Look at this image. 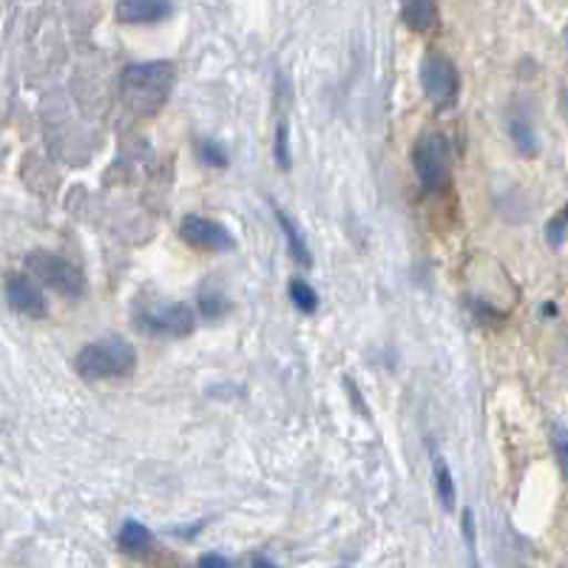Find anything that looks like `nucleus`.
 I'll use <instances>...</instances> for the list:
<instances>
[{
  "instance_id": "22",
  "label": "nucleus",
  "mask_w": 568,
  "mask_h": 568,
  "mask_svg": "<svg viewBox=\"0 0 568 568\" xmlns=\"http://www.w3.org/2000/svg\"><path fill=\"white\" fill-rule=\"evenodd\" d=\"M253 568H276V562H273V560H267V557H262V555H258L256 560H253Z\"/></svg>"
},
{
  "instance_id": "20",
  "label": "nucleus",
  "mask_w": 568,
  "mask_h": 568,
  "mask_svg": "<svg viewBox=\"0 0 568 568\" xmlns=\"http://www.w3.org/2000/svg\"><path fill=\"white\" fill-rule=\"evenodd\" d=\"M566 227H568V207L560 213V216H555V220H551L549 231H546V236H549L551 245L557 247L562 240H566Z\"/></svg>"
},
{
  "instance_id": "1",
  "label": "nucleus",
  "mask_w": 568,
  "mask_h": 568,
  "mask_svg": "<svg viewBox=\"0 0 568 568\" xmlns=\"http://www.w3.org/2000/svg\"><path fill=\"white\" fill-rule=\"evenodd\" d=\"M176 69L169 60H151V63H134L123 71V100L136 116H154L165 105L171 89H174Z\"/></svg>"
},
{
  "instance_id": "15",
  "label": "nucleus",
  "mask_w": 568,
  "mask_h": 568,
  "mask_svg": "<svg viewBox=\"0 0 568 568\" xmlns=\"http://www.w3.org/2000/svg\"><path fill=\"white\" fill-rule=\"evenodd\" d=\"M509 136H511V142H515V149L520 151V154H535V151H537L535 129H531L526 120H517V116H511V120H509Z\"/></svg>"
},
{
  "instance_id": "10",
  "label": "nucleus",
  "mask_w": 568,
  "mask_h": 568,
  "mask_svg": "<svg viewBox=\"0 0 568 568\" xmlns=\"http://www.w3.org/2000/svg\"><path fill=\"white\" fill-rule=\"evenodd\" d=\"M400 18L413 32H433L438 23V3L435 0H400Z\"/></svg>"
},
{
  "instance_id": "4",
  "label": "nucleus",
  "mask_w": 568,
  "mask_h": 568,
  "mask_svg": "<svg viewBox=\"0 0 568 568\" xmlns=\"http://www.w3.org/2000/svg\"><path fill=\"white\" fill-rule=\"evenodd\" d=\"M134 324L149 333V336H171L185 338L196 329L194 311L182 302H149L140 304V311L134 313Z\"/></svg>"
},
{
  "instance_id": "21",
  "label": "nucleus",
  "mask_w": 568,
  "mask_h": 568,
  "mask_svg": "<svg viewBox=\"0 0 568 568\" xmlns=\"http://www.w3.org/2000/svg\"><path fill=\"white\" fill-rule=\"evenodd\" d=\"M196 568H233L231 560L222 555H216V551H207V555L200 557V566Z\"/></svg>"
},
{
  "instance_id": "16",
  "label": "nucleus",
  "mask_w": 568,
  "mask_h": 568,
  "mask_svg": "<svg viewBox=\"0 0 568 568\" xmlns=\"http://www.w3.org/2000/svg\"><path fill=\"white\" fill-rule=\"evenodd\" d=\"M200 307L205 313V318H220L227 313V302L220 291H213V287H205L200 293Z\"/></svg>"
},
{
  "instance_id": "8",
  "label": "nucleus",
  "mask_w": 568,
  "mask_h": 568,
  "mask_svg": "<svg viewBox=\"0 0 568 568\" xmlns=\"http://www.w3.org/2000/svg\"><path fill=\"white\" fill-rule=\"evenodd\" d=\"M7 302L14 313L27 318H45V313H49L40 284L23 273H9L7 276Z\"/></svg>"
},
{
  "instance_id": "23",
  "label": "nucleus",
  "mask_w": 568,
  "mask_h": 568,
  "mask_svg": "<svg viewBox=\"0 0 568 568\" xmlns=\"http://www.w3.org/2000/svg\"><path fill=\"white\" fill-rule=\"evenodd\" d=\"M562 114H566V116H568V89H566V91H562Z\"/></svg>"
},
{
  "instance_id": "18",
  "label": "nucleus",
  "mask_w": 568,
  "mask_h": 568,
  "mask_svg": "<svg viewBox=\"0 0 568 568\" xmlns=\"http://www.w3.org/2000/svg\"><path fill=\"white\" fill-rule=\"evenodd\" d=\"M551 444H555V455H557V464H560V469H562V478L568 480V429L555 426V433H551Z\"/></svg>"
},
{
  "instance_id": "5",
  "label": "nucleus",
  "mask_w": 568,
  "mask_h": 568,
  "mask_svg": "<svg viewBox=\"0 0 568 568\" xmlns=\"http://www.w3.org/2000/svg\"><path fill=\"white\" fill-rule=\"evenodd\" d=\"M27 267L40 284L52 287L54 293L65 298H83L85 296V276L78 265H71L69 258L58 256L49 251H32L27 256Z\"/></svg>"
},
{
  "instance_id": "6",
  "label": "nucleus",
  "mask_w": 568,
  "mask_h": 568,
  "mask_svg": "<svg viewBox=\"0 0 568 568\" xmlns=\"http://www.w3.org/2000/svg\"><path fill=\"white\" fill-rule=\"evenodd\" d=\"M420 85H424V94L435 109L446 111L458 105L460 74L446 54L426 52L424 63H420Z\"/></svg>"
},
{
  "instance_id": "9",
  "label": "nucleus",
  "mask_w": 568,
  "mask_h": 568,
  "mask_svg": "<svg viewBox=\"0 0 568 568\" xmlns=\"http://www.w3.org/2000/svg\"><path fill=\"white\" fill-rule=\"evenodd\" d=\"M174 12V0H120L116 3V20L131 27L160 23Z\"/></svg>"
},
{
  "instance_id": "11",
  "label": "nucleus",
  "mask_w": 568,
  "mask_h": 568,
  "mask_svg": "<svg viewBox=\"0 0 568 568\" xmlns=\"http://www.w3.org/2000/svg\"><path fill=\"white\" fill-rule=\"evenodd\" d=\"M276 220H278V225H282L284 240H287V251H291V256L296 258V265L311 267L313 253H311V245H307V240H304L302 227H298L296 222H293L284 211H276Z\"/></svg>"
},
{
  "instance_id": "7",
  "label": "nucleus",
  "mask_w": 568,
  "mask_h": 568,
  "mask_svg": "<svg viewBox=\"0 0 568 568\" xmlns=\"http://www.w3.org/2000/svg\"><path fill=\"white\" fill-rule=\"evenodd\" d=\"M180 236L191 247L207 253H225L236 247V240H233V233L225 225H220L216 220H207V216H200V213H187L180 225Z\"/></svg>"
},
{
  "instance_id": "17",
  "label": "nucleus",
  "mask_w": 568,
  "mask_h": 568,
  "mask_svg": "<svg viewBox=\"0 0 568 568\" xmlns=\"http://www.w3.org/2000/svg\"><path fill=\"white\" fill-rule=\"evenodd\" d=\"M200 160L205 162L207 169H225L227 165L225 149H222L220 142H213V140L200 142Z\"/></svg>"
},
{
  "instance_id": "2",
  "label": "nucleus",
  "mask_w": 568,
  "mask_h": 568,
  "mask_svg": "<svg viewBox=\"0 0 568 568\" xmlns=\"http://www.w3.org/2000/svg\"><path fill=\"white\" fill-rule=\"evenodd\" d=\"M136 353L123 336H109L89 344L74 358V369L85 382H105V378H123L134 373Z\"/></svg>"
},
{
  "instance_id": "14",
  "label": "nucleus",
  "mask_w": 568,
  "mask_h": 568,
  "mask_svg": "<svg viewBox=\"0 0 568 568\" xmlns=\"http://www.w3.org/2000/svg\"><path fill=\"white\" fill-rule=\"evenodd\" d=\"M287 293H291V302H293V307H296V311L307 313V316L318 311V293L313 291L311 284L304 282V278H293L291 291H287Z\"/></svg>"
},
{
  "instance_id": "13",
  "label": "nucleus",
  "mask_w": 568,
  "mask_h": 568,
  "mask_svg": "<svg viewBox=\"0 0 568 568\" xmlns=\"http://www.w3.org/2000/svg\"><path fill=\"white\" fill-rule=\"evenodd\" d=\"M433 484L438 491V500L446 511L455 509V500H458V489H455V478L449 464L444 460V455H435L433 458Z\"/></svg>"
},
{
  "instance_id": "12",
  "label": "nucleus",
  "mask_w": 568,
  "mask_h": 568,
  "mask_svg": "<svg viewBox=\"0 0 568 568\" xmlns=\"http://www.w3.org/2000/svg\"><path fill=\"white\" fill-rule=\"evenodd\" d=\"M120 549L129 551V555H145V551L154 546V535H151L149 526L136 524V520H125L120 526V535H116Z\"/></svg>"
},
{
  "instance_id": "24",
  "label": "nucleus",
  "mask_w": 568,
  "mask_h": 568,
  "mask_svg": "<svg viewBox=\"0 0 568 568\" xmlns=\"http://www.w3.org/2000/svg\"><path fill=\"white\" fill-rule=\"evenodd\" d=\"M562 38H566V45H568V27H566V34H562Z\"/></svg>"
},
{
  "instance_id": "3",
  "label": "nucleus",
  "mask_w": 568,
  "mask_h": 568,
  "mask_svg": "<svg viewBox=\"0 0 568 568\" xmlns=\"http://www.w3.org/2000/svg\"><path fill=\"white\" fill-rule=\"evenodd\" d=\"M413 165L424 191L440 194L453 185V142L440 131H424L413 145Z\"/></svg>"
},
{
  "instance_id": "19",
  "label": "nucleus",
  "mask_w": 568,
  "mask_h": 568,
  "mask_svg": "<svg viewBox=\"0 0 568 568\" xmlns=\"http://www.w3.org/2000/svg\"><path fill=\"white\" fill-rule=\"evenodd\" d=\"M273 154L282 169H291V145H287V123L276 125V142H273Z\"/></svg>"
}]
</instances>
